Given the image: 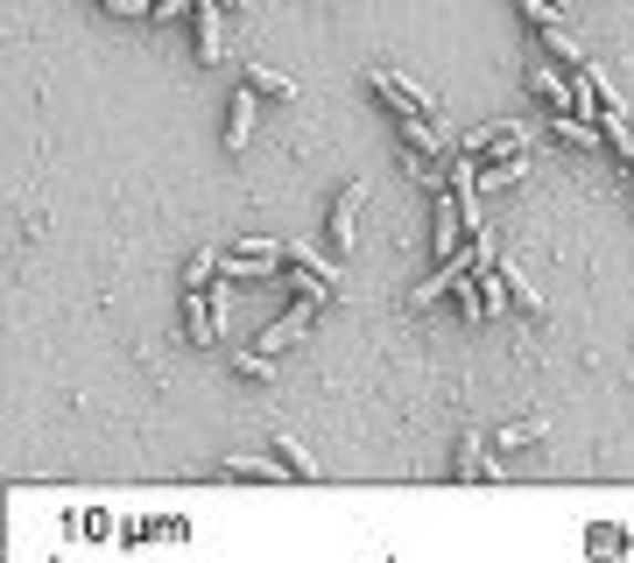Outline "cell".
I'll use <instances>...</instances> for the list:
<instances>
[{"label": "cell", "mask_w": 634, "mask_h": 563, "mask_svg": "<svg viewBox=\"0 0 634 563\" xmlns=\"http://www.w3.org/2000/svg\"><path fill=\"white\" fill-rule=\"evenodd\" d=\"M367 85L381 92V100H388V113H437V106H430V92L409 85L402 71H367Z\"/></svg>", "instance_id": "cell-5"}, {"label": "cell", "mask_w": 634, "mask_h": 563, "mask_svg": "<svg viewBox=\"0 0 634 563\" xmlns=\"http://www.w3.org/2000/svg\"><path fill=\"white\" fill-rule=\"evenodd\" d=\"M254 100H261V92L254 85H247V77H240V92H233V100H226V148H247V134H254Z\"/></svg>", "instance_id": "cell-9"}, {"label": "cell", "mask_w": 634, "mask_h": 563, "mask_svg": "<svg viewBox=\"0 0 634 563\" xmlns=\"http://www.w3.org/2000/svg\"><path fill=\"white\" fill-rule=\"evenodd\" d=\"M211 275H219V247H198V254L184 261V296H205Z\"/></svg>", "instance_id": "cell-14"}, {"label": "cell", "mask_w": 634, "mask_h": 563, "mask_svg": "<svg viewBox=\"0 0 634 563\" xmlns=\"http://www.w3.org/2000/svg\"><path fill=\"white\" fill-rule=\"evenodd\" d=\"M276 451H282V465H290V472H297V479H318V458H311V451H303V444H297V437H276Z\"/></svg>", "instance_id": "cell-18"}, {"label": "cell", "mask_w": 634, "mask_h": 563, "mask_svg": "<svg viewBox=\"0 0 634 563\" xmlns=\"http://www.w3.org/2000/svg\"><path fill=\"white\" fill-rule=\"evenodd\" d=\"M198 64H226V8L198 0Z\"/></svg>", "instance_id": "cell-7"}, {"label": "cell", "mask_w": 634, "mask_h": 563, "mask_svg": "<svg viewBox=\"0 0 634 563\" xmlns=\"http://www.w3.org/2000/svg\"><path fill=\"white\" fill-rule=\"evenodd\" d=\"M536 142V127H479V134H466V155L472 163H493V155H515V148H529Z\"/></svg>", "instance_id": "cell-4"}, {"label": "cell", "mask_w": 634, "mask_h": 563, "mask_svg": "<svg viewBox=\"0 0 634 563\" xmlns=\"http://www.w3.org/2000/svg\"><path fill=\"white\" fill-rule=\"evenodd\" d=\"M543 43H550V56H564V71H571V64H585V50H579V35H571V22H550V29H543Z\"/></svg>", "instance_id": "cell-16"}, {"label": "cell", "mask_w": 634, "mask_h": 563, "mask_svg": "<svg viewBox=\"0 0 634 563\" xmlns=\"http://www.w3.org/2000/svg\"><path fill=\"white\" fill-rule=\"evenodd\" d=\"M536 177V155L529 148H515V155H493V163H479V190H508V184H522Z\"/></svg>", "instance_id": "cell-8"}, {"label": "cell", "mask_w": 634, "mask_h": 563, "mask_svg": "<svg viewBox=\"0 0 634 563\" xmlns=\"http://www.w3.org/2000/svg\"><path fill=\"white\" fill-rule=\"evenodd\" d=\"M219 8H247V0H219Z\"/></svg>", "instance_id": "cell-21"}, {"label": "cell", "mask_w": 634, "mask_h": 563, "mask_svg": "<svg viewBox=\"0 0 634 563\" xmlns=\"http://www.w3.org/2000/svg\"><path fill=\"white\" fill-rule=\"evenodd\" d=\"M219 472H226V479H297V472H290L282 458H261V451H254V458H247V451L219 458Z\"/></svg>", "instance_id": "cell-12"}, {"label": "cell", "mask_w": 634, "mask_h": 563, "mask_svg": "<svg viewBox=\"0 0 634 563\" xmlns=\"http://www.w3.org/2000/svg\"><path fill=\"white\" fill-rule=\"evenodd\" d=\"M247 85H254L261 100H297V85L282 71H268V64H247Z\"/></svg>", "instance_id": "cell-15"}, {"label": "cell", "mask_w": 634, "mask_h": 563, "mask_svg": "<svg viewBox=\"0 0 634 563\" xmlns=\"http://www.w3.org/2000/svg\"><path fill=\"white\" fill-rule=\"evenodd\" d=\"M536 437H543V423H508L493 444H501V451H522V444H536Z\"/></svg>", "instance_id": "cell-19"}, {"label": "cell", "mask_w": 634, "mask_h": 563, "mask_svg": "<svg viewBox=\"0 0 634 563\" xmlns=\"http://www.w3.org/2000/svg\"><path fill=\"white\" fill-rule=\"evenodd\" d=\"M318 310H324V303L297 296V310H282V317L268 324V332H254V345H261V353H276V359H282V353H290V345H297L303 332H311V317H318Z\"/></svg>", "instance_id": "cell-2"}, {"label": "cell", "mask_w": 634, "mask_h": 563, "mask_svg": "<svg viewBox=\"0 0 634 563\" xmlns=\"http://www.w3.org/2000/svg\"><path fill=\"white\" fill-rule=\"evenodd\" d=\"M360 198H367V184H339L332 211H324V240H332V254H353V232H360Z\"/></svg>", "instance_id": "cell-1"}, {"label": "cell", "mask_w": 634, "mask_h": 563, "mask_svg": "<svg viewBox=\"0 0 634 563\" xmlns=\"http://www.w3.org/2000/svg\"><path fill=\"white\" fill-rule=\"evenodd\" d=\"M529 92H536V100H543L550 113H571V71L536 64V71H529Z\"/></svg>", "instance_id": "cell-11"}, {"label": "cell", "mask_w": 634, "mask_h": 563, "mask_svg": "<svg viewBox=\"0 0 634 563\" xmlns=\"http://www.w3.org/2000/svg\"><path fill=\"white\" fill-rule=\"evenodd\" d=\"M508 289H515V310H543V296H536V282H522L515 268H508Z\"/></svg>", "instance_id": "cell-20"}, {"label": "cell", "mask_w": 634, "mask_h": 563, "mask_svg": "<svg viewBox=\"0 0 634 563\" xmlns=\"http://www.w3.org/2000/svg\"><path fill=\"white\" fill-rule=\"evenodd\" d=\"M184 338L190 345H226V317L211 310V296H184Z\"/></svg>", "instance_id": "cell-6"}, {"label": "cell", "mask_w": 634, "mask_h": 563, "mask_svg": "<svg viewBox=\"0 0 634 563\" xmlns=\"http://www.w3.org/2000/svg\"><path fill=\"white\" fill-rule=\"evenodd\" d=\"M395 127H402V142H409L416 155H430V163H437L445 134H437V121H430V113H395Z\"/></svg>", "instance_id": "cell-13"}, {"label": "cell", "mask_w": 634, "mask_h": 563, "mask_svg": "<svg viewBox=\"0 0 634 563\" xmlns=\"http://www.w3.org/2000/svg\"><path fill=\"white\" fill-rule=\"evenodd\" d=\"M451 303H458V317H466V324H479V317H487V296H479V275H466V282H458V289H451Z\"/></svg>", "instance_id": "cell-17"}, {"label": "cell", "mask_w": 634, "mask_h": 563, "mask_svg": "<svg viewBox=\"0 0 634 563\" xmlns=\"http://www.w3.org/2000/svg\"><path fill=\"white\" fill-rule=\"evenodd\" d=\"M543 127H550V134H557L564 148H585V155H592V148H606V127H592L585 113H550Z\"/></svg>", "instance_id": "cell-10"}, {"label": "cell", "mask_w": 634, "mask_h": 563, "mask_svg": "<svg viewBox=\"0 0 634 563\" xmlns=\"http://www.w3.org/2000/svg\"><path fill=\"white\" fill-rule=\"evenodd\" d=\"M451 479H458V487H472V479H501V465L487 458L479 430H458V444H451Z\"/></svg>", "instance_id": "cell-3"}]
</instances>
